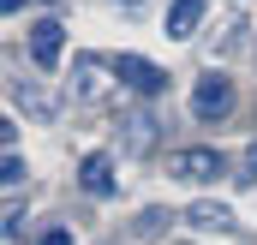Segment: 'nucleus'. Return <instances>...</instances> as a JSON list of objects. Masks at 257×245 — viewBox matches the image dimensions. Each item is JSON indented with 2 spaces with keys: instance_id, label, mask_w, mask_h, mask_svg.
I'll list each match as a JSON object with an SVG mask.
<instances>
[{
  "instance_id": "0eeeda50",
  "label": "nucleus",
  "mask_w": 257,
  "mask_h": 245,
  "mask_svg": "<svg viewBox=\"0 0 257 245\" xmlns=\"http://www.w3.org/2000/svg\"><path fill=\"white\" fill-rule=\"evenodd\" d=\"M197 18H203V0H168V36H192L197 30Z\"/></svg>"
},
{
  "instance_id": "f257e3e1",
  "label": "nucleus",
  "mask_w": 257,
  "mask_h": 245,
  "mask_svg": "<svg viewBox=\"0 0 257 245\" xmlns=\"http://www.w3.org/2000/svg\"><path fill=\"white\" fill-rule=\"evenodd\" d=\"M227 114H233V78H227V72L197 78V90H192V120H197V126H215V120H227Z\"/></svg>"
},
{
  "instance_id": "f03ea898",
  "label": "nucleus",
  "mask_w": 257,
  "mask_h": 245,
  "mask_svg": "<svg viewBox=\"0 0 257 245\" xmlns=\"http://www.w3.org/2000/svg\"><path fill=\"white\" fill-rule=\"evenodd\" d=\"M168 174L186 180V185H209V180L227 174V156H221V150H203V144H197V150H174V156H168Z\"/></svg>"
},
{
  "instance_id": "423d86ee",
  "label": "nucleus",
  "mask_w": 257,
  "mask_h": 245,
  "mask_svg": "<svg viewBox=\"0 0 257 245\" xmlns=\"http://www.w3.org/2000/svg\"><path fill=\"white\" fill-rule=\"evenodd\" d=\"M72 78H78V102H102L108 84H102V60H96V54H78V60H72Z\"/></svg>"
},
{
  "instance_id": "7ed1b4c3",
  "label": "nucleus",
  "mask_w": 257,
  "mask_h": 245,
  "mask_svg": "<svg viewBox=\"0 0 257 245\" xmlns=\"http://www.w3.org/2000/svg\"><path fill=\"white\" fill-rule=\"evenodd\" d=\"M114 78L126 90H138V96H162L168 90V72L156 60H144V54H114Z\"/></svg>"
},
{
  "instance_id": "4468645a",
  "label": "nucleus",
  "mask_w": 257,
  "mask_h": 245,
  "mask_svg": "<svg viewBox=\"0 0 257 245\" xmlns=\"http://www.w3.org/2000/svg\"><path fill=\"white\" fill-rule=\"evenodd\" d=\"M239 180H257V138L245 144V174H239Z\"/></svg>"
},
{
  "instance_id": "9b49d317",
  "label": "nucleus",
  "mask_w": 257,
  "mask_h": 245,
  "mask_svg": "<svg viewBox=\"0 0 257 245\" xmlns=\"http://www.w3.org/2000/svg\"><path fill=\"white\" fill-rule=\"evenodd\" d=\"M18 227H24V209H18V197L6 203V239H18Z\"/></svg>"
},
{
  "instance_id": "1a4fd4ad",
  "label": "nucleus",
  "mask_w": 257,
  "mask_h": 245,
  "mask_svg": "<svg viewBox=\"0 0 257 245\" xmlns=\"http://www.w3.org/2000/svg\"><path fill=\"white\" fill-rule=\"evenodd\" d=\"M12 96L24 102V114H36V120H54V102H48L36 84H24V78H18V84H12Z\"/></svg>"
},
{
  "instance_id": "20e7f679",
  "label": "nucleus",
  "mask_w": 257,
  "mask_h": 245,
  "mask_svg": "<svg viewBox=\"0 0 257 245\" xmlns=\"http://www.w3.org/2000/svg\"><path fill=\"white\" fill-rule=\"evenodd\" d=\"M78 185H84L90 197H114V191H120V174H114V156H108V150H90V156L78 162Z\"/></svg>"
},
{
  "instance_id": "ddd939ff",
  "label": "nucleus",
  "mask_w": 257,
  "mask_h": 245,
  "mask_svg": "<svg viewBox=\"0 0 257 245\" xmlns=\"http://www.w3.org/2000/svg\"><path fill=\"white\" fill-rule=\"evenodd\" d=\"M36 245H72V227H48V233H42Z\"/></svg>"
},
{
  "instance_id": "6e6552de",
  "label": "nucleus",
  "mask_w": 257,
  "mask_h": 245,
  "mask_svg": "<svg viewBox=\"0 0 257 245\" xmlns=\"http://www.w3.org/2000/svg\"><path fill=\"white\" fill-rule=\"evenodd\" d=\"M192 227H203V233H221V227H233V209L227 203H192V215H186Z\"/></svg>"
},
{
  "instance_id": "9d476101",
  "label": "nucleus",
  "mask_w": 257,
  "mask_h": 245,
  "mask_svg": "<svg viewBox=\"0 0 257 245\" xmlns=\"http://www.w3.org/2000/svg\"><path fill=\"white\" fill-rule=\"evenodd\" d=\"M24 174H30V168H24V156H18V150H6V168H0V180H6V191H12V185L24 180Z\"/></svg>"
},
{
  "instance_id": "2eb2a0df",
  "label": "nucleus",
  "mask_w": 257,
  "mask_h": 245,
  "mask_svg": "<svg viewBox=\"0 0 257 245\" xmlns=\"http://www.w3.org/2000/svg\"><path fill=\"white\" fill-rule=\"evenodd\" d=\"M120 6H144V0H120Z\"/></svg>"
},
{
  "instance_id": "39448f33",
  "label": "nucleus",
  "mask_w": 257,
  "mask_h": 245,
  "mask_svg": "<svg viewBox=\"0 0 257 245\" xmlns=\"http://www.w3.org/2000/svg\"><path fill=\"white\" fill-rule=\"evenodd\" d=\"M60 48H66V24L60 18H36L30 24V60L42 66V72H54L60 66Z\"/></svg>"
},
{
  "instance_id": "f8f14e48",
  "label": "nucleus",
  "mask_w": 257,
  "mask_h": 245,
  "mask_svg": "<svg viewBox=\"0 0 257 245\" xmlns=\"http://www.w3.org/2000/svg\"><path fill=\"white\" fill-rule=\"evenodd\" d=\"M162 227H168V215H162V209H144V221H138V233H162Z\"/></svg>"
}]
</instances>
